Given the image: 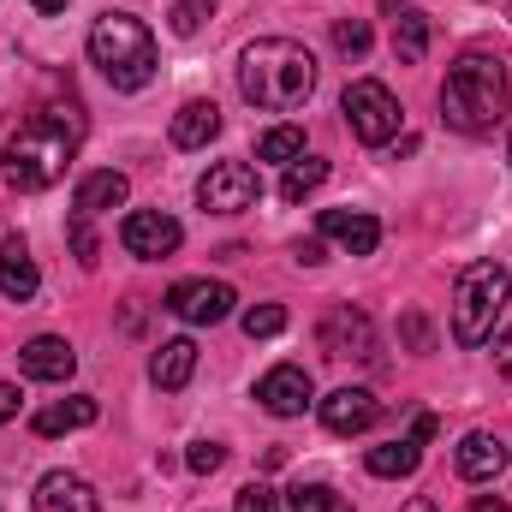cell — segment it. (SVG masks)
Returning <instances> with one entry per match:
<instances>
[{
	"label": "cell",
	"instance_id": "cell-1",
	"mask_svg": "<svg viewBox=\"0 0 512 512\" xmlns=\"http://www.w3.org/2000/svg\"><path fill=\"white\" fill-rule=\"evenodd\" d=\"M78 137H84V120L72 108L30 114L24 126L6 137V149H0L6 185L12 191H48V185H60L66 167H72V155H78Z\"/></svg>",
	"mask_w": 512,
	"mask_h": 512
},
{
	"label": "cell",
	"instance_id": "cell-2",
	"mask_svg": "<svg viewBox=\"0 0 512 512\" xmlns=\"http://www.w3.org/2000/svg\"><path fill=\"white\" fill-rule=\"evenodd\" d=\"M239 90H245V102L256 114H292L316 90V60L292 36H262L239 60Z\"/></svg>",
	"mask_w": 512,
	"mask_h": 512
},
{
	"label": "cell",
	"instance_id": "cell-3",
	"mask_svg": "<svg viewBox=\"0 0 512 512\" xmlns=\"http://www.w3.org/2000/svg\"><path fill=\"white\" fill-rule=\"evenodd\" d=\"M512 108V78L501 54H459L447 84H441V114L447 126L465 131V137H483L507 120Z\"/></svg>",
	"mask_w": 512,
	"mask_h": 512
},
{
	"label": "cell",
	"instance_id": "cell-4",
	"mask_svg": "<svg viewBox=\"0 0 512 512\" xmlns=\"http://www.w3.org/2000/svg\"><path fill=\"white\" fill-rule=\"evenodd\" d=\"M90 66L114 90H143L155 78V36L131 12H102L90 24Z\"/></svg>",
	"mask_w": 512,
	"mask_h": 512
},
{
	"label": "cell",
	"instance_id": "cell-5",
	"mask_svg": "<svg viewBox=\"0 0 512 512\" xmlns=\"http://www.w3.org/2000/svg\"><path fill=\"white\" fill-rule=\"evenodd\" d=\"M507 310V268L501 262H471L453 286V340L471 352L483 340H495V322Z\"/></svg>",
	"mask_w": 512,
	"mask_h": 512
},
{
	"label": "cell",
	"instance_id": "cell-6",
	"mask_svg": "<svg viewBox=\"0 0 512 512\" xmlns=\"http://www.w3.org/2000/svg\"><path fill=\"white\" fill-rule=\"evenodd\" d=\"M340 114H346L352 137L370 143V149H382V143L399 137V102H393V90H387L382 78H358V84H346Z\"/></svg>",
	"mask_w": 512,
	"mask_h": 512
},
{
	"label": "cell",
	"instance_id": "cell-7",
	"mask_svg": "<svg viewBox=\"0 0 512 512\" xmlns=\"http://www.w3.org/2000/svg\"><path fill=\"white\" fill-rule=\"evenodd\" d=\"M256 197H262V179H256L251 161H215L197 179V203L209 215H239V209H251Z\"/></svg>",
	"mask_w": 512,
	"mask_h": 512
},
{
	"label": "cell",
	"instance_id": "cell-8",
	"mask_svg": "<svg viewBox=\"0 0 512 512\" xmlns=\"http://www.w3.org/2000/svg\"><path fill=\"white\" fill-rule=\"evenodd\" d=\"M233 304H239V292H233L227 280H179V286L167 292V310H173L179 322H191V328L227 322V316H233Z\"/></svg>",
	"mask_w": 512,
	"mask_h": 512
},
{
	"label": "cell",
	"instance_id": "cell-9",
	"mask_svg": "<svg viewBox=\"0 0 512 512\" xmlns=\"http://www.w3.org/2000/svg\"><path fill=\"white\" fill-rule=\"evenodd\" d=\"M316 346H322L328 358H376V328H370L364 310L334 304V310L316 322Z\"/></svg>",
	"mask_w": 512,
	"mask_h": 512
},
{
	"label": "cell",
	"instance_id": "cell-10",
	"mask_svg": "<svg viewBox=\"0 0 512 512\" xmlns=\"http://www.w3.org/2000/svg\"><path fill=\"white\" fill-rule=\"evenodd\" d=\"M179 239H185V227L173 221V215H161V209H131L126 221H120V245H126L137 262H161V256L179 251Z\"/></svg>",
	"mask_w": 512,
	"mask_h": 512
},
{
	"label": "cell",
	"instance_id": "cell-11",
	"mask_svg": "<svg viewBox=\"0 0 512 512\" xmlns=\"http://www.w3.org/2000/svg\"><path fill=\"white\" fill-rule=\"evenodd\" d=\"M256 399H262L268 417H304V411L316 405V382H310L304 364H274V370L256 382Z\"/></svg>",
	"mask_w": 512,
	"mask_h": 512
},
{
	"label": "cell",
	"instance_id": "cell-12",
	"mask_svg": "<svg viewBox=\"0 0 512 512\" xmlns=\"http://www.w3.org/2000/svg\"><path fill=\"white\" fill-rule=\"evenodd\" d=\"M322 405V423H328V435H364L376 417H382V405H376V393L370 387H334L328 399H316Z\"/></svg>",
	"mask_w": 512,
	"mask_h": 512
},
{
	"label": "cell",
	"instance_id": "cell-13",
	"mask_svg": "<svg viewBox=\"0 0 512 512\" xmlns=\"http://www.w3.org/2000/svg\"><path fill=\"white\" fill-rule=\"evenodd\" d=\"M18 370H24L30 382H66V376L78 370V352H72L60 334H36V340L18 352Z\"/></svg>",
	"mask_w": 512,
	"mask_h": 512
},
{
	"label": "cell",
	"instance_id": "cell-14",
	"mask_svg": "<svg viewBox=\"0 0 512 512\" xmlns=\"http://www.w3.org/2000/svg\"><path fill=\"white\" fill-rule=\"evenodd\" d=\"M322 233L346 256H370L382 245V221L376 215H358V209H322Z\"/></svg>",
	"mask_w": 512,
	"mask_h": 512
},
{
	"label": "cell",
	"instance_id": "cell-15",
	"mask_svg": "<svg viewBox=\"0 0 512 512\" xmlns=\"http://www.w3.org/2000/svg\"><path fill=\"white\" fill-rule=\"evenodd\" d=\"M36 512H102V501H96V489H90L84 477L48 471V477L36 483Z\"/></svg>",
	"mask_w": 512,
	"mask_h": 512
},
{
	"label": "cell",
	"instance_id": "cell-16",
	"mask_svg": "<svg viewBox=\"0 0 512 512\" xmlns=\"http://www.w3.org/2000/svg\"><path fill=\"white\" fill-rule=\"evenodd\" d=\"M102 417V405L90 399V393H72V399H54V405H42L36 417H30V429L42 435V441H54V435H72V429H90Z\"/></svg>",
	"mask_w": 512,
	"mask_h": 512
},
{
	"label": "cell",
	"instance_id": "cell-17",
	"mask_svg": "<svg viewBox=\"0 0 512 512\" xmlns=\"http://www.w3.org/2000/svg\"><path fill=\"white\" fill-rule=\"evenodd\" d=\"M453 465H459L465 483H495V471L507 465V447H501L489 429H471V435L453 447Z\"/></svg>",
	"mask_w": 512,
	"mask_h": 512
},
{
	"label": "cell",
	"instance_id": "cell-18",
	"mask_svg": "<svg viewBox=\"0 0 512 512\" xmlns=\"http://www.w3.org/2000/svg\"><path fill=\"white\" fill-rule=\"evenodd\" d=\"M191 376H197V340H167V346L149 358V382L167 387V393H179Z\"/></svg>",
	"mask_w": 512,
	"mask_h": 512
},
{
	"label": "cell",
	"instance_id": "cell-19",
	"mask_svg": "<svg viewBox=\"0 0 512 512\" xmlns=\"http://www.w3.org/2000/svg\"><path fill=\"white\" fill-rule=\"evenodd\" d=\"M36 286H42V274H36L30 251H24L18 239H6V245H0V292H6L12 304H30Z\"/></svg>",
	"mask_w": 512,
	"mask_h": 512
},
{
	"label": "cell",
	"instance_id": "cell-20",
	"mask_svg": "<svg viewBox=\"0 0 512 512\" xmlns=\"http://www.w3.org/2000/svg\"><path fill=\"white\" fill-rule=\"evenodd\" d=\"M215 131H221V108H215V102H185V108L173 114V131H167V137H173V149H203Z\"/></svg>",
	"mask_w": 512,
	"mask_h": 512
},
{
	"label": "cell",
	"instance_id": "cell-21",
	"mask_svg": "<svg viewBox=\"0 0 512 512\" xmlns=\"http://www.w3.org/2000/svg\"><path fill=\"white\" fill-rule=\"evenodd\" d=\"M429 18L417 12V6H399V18H393V54H399V66H417L423 54H429Z\"/></svg>",
	"mask_w": 512,
	"mask_h": 512
},
{
	"label": "cell",
	"instance_id": "cell-22",
	"mask_svg": "<svg viewBox=\"0 0 512 512\" xmlns=\"http://www.w3.org/2000/svg\"><path fill=\"white\" fill-rule=\"evenodd\" d=\"M126 173H114V167H102V173H90L84 185H78V215H102V209H120L126 203Z\"/></svg>",
	"mask_w": 512,
	"mask_h": 512
},
{
	"label": "cell",
	"instance_id": "cell-23",
	"mask_svg": "<svg viewBox=\"0 0 512 512\" xmlns=\"http://www.w3.org/2000/svg\"><path fill=\"white\" fill-rule=\"evenodd\" d=\"M364 465H370V477H387V483H393V477H411V471L423 465V447H417V441L405 435V441L370 447V459H364Z\"/></svg>",
	"mask_w": 512,
	"mask_h": 512
},
{
	"label": "cell",
	"instance_id": "cell-24",
	"mask_svg": "<svg viewBox=\"0 0 512 512\" xmlns=\"http://www.w3.org/2000/svg\"><path fill=\"white\" fill-rule=\"evenodd\" d=\"M286 512H352V501L334 495L328 483H298V489L286 495Z\"/></svg>",
	"mask_w": 512,
	"mask_h": 512
},
{
	"label": "cell",
	"instance_id": "cell-25",
	"mask_svg": "<svg viewBox=\"0 0 512 512\" xmlns=\"http://www.w3.org/2000/svg\"><path fill=\"white\" fill-rule=\"evenodd\" d=\"M322 179H328V161H304V155H298V161L286 167V179H280V197H286V203H304Z\"/></svg>",
	"mask_w": 512,
	"mask_h": 512
},
{
	"label": "cell",
	"instance_id": "cell-26",
	"mask_svg": "<svg viewBox=\"0 0 512 512\" xmlns=\"http://www.w3.org/2000/svg\"><path fill=\"white\" fill-rule=\"evenodd\" d=\"M256 155H262V161H286V167H292V161L304 155V131H298V126H268V131H262V143H256Z\"/></svg>",
	"mask_w": 512,
	"mask_h": 512
},
{
	"label": "cell",
	"instance_id": "cell-27",
	"mask_svg": "<svg viewBox=\"0 0 512 512\" xmlns=\"http://www.w3.org/2000/svg\"><path fill=\"white\" fill-rule=\"evenodd\" d=\"M209 12H215V0H173L167 24H173V36H197L209 24Z\"/></svg>",
	"mask_w": 512,
	"mask_h": 512
},
{
	"label": "cell",
	"instance_id": "cell-28",
	"mask_svg": "<svg viewBox=\"0 0 512 512\" xmlns=\"http://www.w3.org/2000/svg\"><path fill=\"white\" fill-rule=\"evenodd\" d=\"M334 48H340L346 60H364V54H370V24H364V18H340V24H334Z\"/></svg>",
	"mask_w": 512,
	"mask_h": 512
},
{
	"label": "cell",
	"instance_id": "cell-29",
	"mask_svg": "<svg viewBox=\"0 0 512 512\" xmlns=\"http://www.w3.org/2000/svg\"><path fill=\"white\" fill-rule=\"evenodd\" d=\"M245 334H251V340L286 334V310H280V304H256V310H245Z\"/></svg>",
	"mask_w": 512,
	"mask_h": 512
},
{
	"label": "cell",
	"instance_id": "cell-30",
	"mask_svg": "<svg viewBox=\"0 0 512 512\" xmlns=\"http://www.w3.org/2000/svg\"><path fill=\"white\" fill-rule=\"evenodd\" d=\"M66 233H72V251H78V262H84V268H96L102 245H96V233H90V215H78V209H72V227H66Z\"/></svg>",
	"mask_w": 512,
	"mask_h": 512
},
{
	"label": "cell",
	"instance_id": "cell-31",
	"mask_svg": "<svg viewBox=\"0 0 512 512\" xmlns=\"http://www.w3.org/2000/svg\"><path fill=\"white\" fill-rule=\"evenodd\" d=\"M239 512H286V507H280V495L268 483H245L239 489Z\"/></svg>",
	"mask_w": 512,
	"mask_h": 512
},
{
	"label": "cell",
	"instance_id": "cell-32",
	"mask_svg": "<svg viewBox=\"0 0 512 512\" xmlns=\"http://www.w3.org/2000/svg\"><path fill=\"white\" fill-rule=\"evenodd\" d=\"M221 459H227V447H215V441H197V447H191V459H185V465H191V471H197V477H209V471H221Z\"/></svg>",
	"mask_w": 512,
	"mask_h": 512
},
{
	"label": "cell",
	"instance_id": "cell-33",
	"mask_svg": "<svg viewBox=\"0 0 512 512\" xmlns=\"http://www.w3.org/2000/svg\"><path fill=\"white\" fill-rule=\"evenodd\" d=\"M399 328H405V340H411V352H429V322H423V316H405Z\"/></svg>",
	"mask_w": 512,
	"mask_h": 512
},
{
	"label": "cell",
	"instance_id": "cell-34",
	"mask_svg": "<svg viewBox=\"0 0 512 512\" xmlns=\"http://www.w3.org/2000/svg\"><path fill=\"white\" fill-rule=\"evenodd\" d=\"M495 370H501V376L512 382V328L501 334V340H495Z\"/></svg>",
	"mask_w": 512,
	"mask_h": 512
},
{
	"label": "cell",
	"instance_id": "cell-35",
	"mask_svg": "<svg viewBox=\"0 0 512 512\" xmlns=\"http://www.w3.org/2000/svg\"><path fill=\"white\" fill-rule=\"evenodd\" d=\"M298 262H304V268H322V262H328V256H322V239H304V245H298Z\"/></svg>",
	"mask_w": 512,
	"mask_h": 512
},
{
	"label": "cell",
	"instance_id": "cell-36",
	"mask_svg": "<svg viewBox=\"0 0 512 512\" xmlns=\"http://www.w3.org/2000/svg\"><path fill=\"white\" fill-rule=\"evenodd\" d=\"M12 417H18V387L0 382V423H12Z\"/></svg>",
	"mask_w": 512,
	"mask_h": 512
},
{
	"label": "cell",
	"instance_id": "cell-37",
	"mask_svg": "<svg viewBox=\"0 0 512 512\" xmlns=\"http://www.w3.org/2000/svg\"><path fill=\"white\" fill-rule=\"evenodd\" d=\"M411 441H417V447H423V441H435V417H429V411L411 423Z\"/></svg>",
	"mask_w": 512,
	"mask_h": 512
},
{
	"label": "cell",
	"instance_id": "cell-38",
	"mask_svg": "<svg viewBox=\"0 0 512 512\" xmlns=\"http://www.w3.org/2000/svg\"><path fill=\"white\" fill-rule=\"evenodd\" d=\"M465 512H512V507L501 501V495H477V501H471Z\"/></svg>",
	"mask_w": 512,
	"mask_h": 512
},
{
	"label": "cell",
	"instance_id": "cell-39",
	"mask_svg": "<svg viewBox=\"0 0 512 512\" xmlns=\"http://www.w3.org/2000/svg\"><path fill=\"white\" fill-rule=\"evenodd\" d=\"M30 6H36V12H48V18H54V12H66V0H30Z\"/></svg>",
	"mask_w": 512,
	"mask_h": 512
},
{
	"label": "cell",
	"instance_id": "cell-40",
	"mask_svg": "<svg viewBox=\"0 0 512 512\" xmlns=\"http://www.w3.org/2000/svg\"><path fill=\"white\" fill-rule=\"evenodd\" d=\"M405 512H435V501H411Z\"/></svg>",
	"mask_w": 512,
	"mask_h": 512
},
{
	"label": "cell",
	"instance_id": "cell-41",
	"mask_svg": "<svg viewBox=\"0 0 512 512\" xmlns=\"http://www.w3.org/2000/svg\"><path fill=\"white\" fill-rule=\"evenodd\" d=\"M507 161H512V149H507Z\"/></svg>",
	"mask_w": 512,
	"mask_h": 512
}]
</instances>
